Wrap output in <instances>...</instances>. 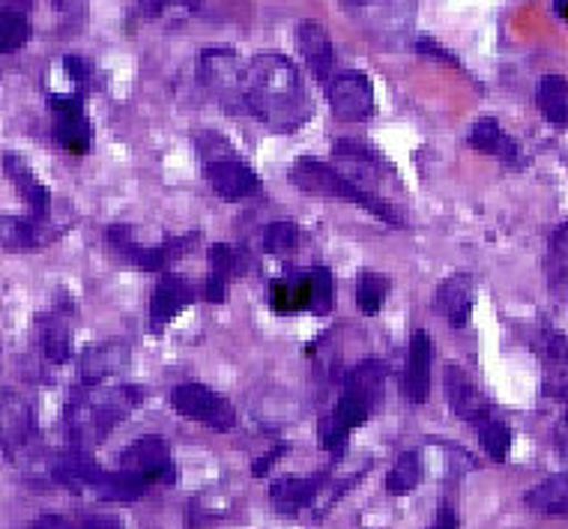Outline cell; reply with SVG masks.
Returning <instances> with one entry per match:
<instances>
[{"instance_id":"6da1fadb","label":"cell","mask_w":568,"mask_h":529,"mask_svg":"<svg viewBox=\"0 0 568 529\" xmlns=\"http://www.w3.org/2000/svg\"><path fill=\"white\" fill-rule=\"evenodd\" d=\"M243 105L273 132H296L312 118L300 69L282 54H257L243 69Z\"/></svg>"},{"instance_id":"7a4b0ae2","label":"cell","mask_w":568,"mask_h":529,"mask_svg":"<svg viewBox=\"0 0 568 529\" xmlns=\"http://www.w3.org/2000/svg\"><path fill=\"white\" fill-rule=\"evenodd\" d=\"M141 401V393L132 386H99V383H84L67 407V425L75 442H99L105 440L111 428L120 419H126L129 410Z\"/></svg>"},{"instance_id":"3957f363","label":"cell","mask_w":568,"mask_h":529,"mask_svg":"<svg viewBox=\"0 0 568 529\" xmlns=\"http://www.w3.org/2000/svg\"><path fill=\"white\" fill-rule=\"evenodd\" d=\"M291 183H294L300 192L312 197H333V201H347V204H356L365 213H372L386 225L404 227V218L395 213L393 204H386L372 192H365L359 183H353L351 176H344L338 167L326 165V162H317V159H300L294 167H291Z\"/></svg>"},{"instance_id":"277c9868","label":"cell","mask_w":568,"mask_h":529,"mask_svg":"<svg viewBox=\"0 0 568 529\" xmlns=\"http://www.w3.org/2000/svg\"><path fill=\"white\" fill-rule=\"evenodd\" d=\"M204 176L206 183L213 186L222 201L227 204H236V201H245V197L261 195V176L245 165L243 159L234 156L227 141H222L216 156L204 159Z\"/></svg>"},{"instance_id":"5b68a950","label":"cell","mask_w":568,"mask_h":529,"mask_svg":"<svg viewBox=\"0 0 568 529\" xmlns=\"http://www.w3.org/2000/svg\"><path fill=\"white\" fill-rule=\"evenodd\" d=\"M195 236H183V240H165L159 245H144L135 240V231L129 225H111L109 227V243L111 248L118 252L120 261H126L129 266L135 269H144V273H159L165 269L168 264H174L176 257L186 252Z\"/></svg>"},{"instance_id":"8992f818","label":"cell","mask_w":568,"mask_h":529,"mask_svg":"<svg viewBox=\"0 0 568 529\" xmlns=\"http://www.w3.org/2000/svg\"><path fill=\"white\" fill-rule=\"evenodd\" d=\"M171 404H174V410L180 413V416H186V419L192 421H201V425H210V428H216V431H227V428H234L236 425V413L234 407H231V401L222 398L219 393H213L204 383L189 380L174 386Z\"/></svg>"},{"instance_id":"52a82bcc","label":"cell","mask_w":568,"mask_h":529,"mask_svg":"<svg viewBox=\"0 0 568 529\" xmlns=\"http://www.w3.org/2000/svg\"><path fill=\"white\" fill-rule=\"evenodd\" d=\"M326 99L335 118L347 123H359L374 114V88L359 69L335 72V79L326 84Z\"/></svg>"},{"instance_id":"ba28073f","label":"cell","mask_w":568,"mask_h":529,"mask_svg":"<svg viewBox=\"0 0 568 529\" xmlns=\"http://www.w3.org/2000/svg\"><path fill=\"white\" fill-rule=\"evenodd\" d=\"M197 75L206 90L216 93L219 102H225V105H231V99L243 102V69L236 67V54L227 45H210L201 51Z\"/></svg>"},{"instance_id":"9c48e42d","label":"cell","mask_w":568,"mask_h":529,"mask_svg":"<svg viewBox=\"0 0 568 529\" xmlns=\"http://www.w3.org/2000/svg\"><path fill=\"white\" fill-rule=\"evenodd\" d=\"M120 467L141 472L150 485H174L176 467L162 437H141L120 455Z\"/></svg>"},{"instance_id":"30bf717a","label":"cell","mask_w":568,"mask_h":529,"mask_svg":"<svg viewBox=\"0 0 568 529\" xmlns=\"http://www.w3.org/2000/svg\"><path fill=\"white\" fill-rule=\"evenodd\" d=\"M432 359H434V344L432 335L425 329H416L407 347V365H404L402 377V393L407 401L425 404L428 393H432Z\"/></svg>"},{"instance_id":"8fae6325","label":"cell","mask_w":568,"mask_h":529,"mask_svg":"<svg viewBox=\"0 0 568 529\" xmlns=\"http://www.w3.org/2000/svg\"><path fill=\"white\" fill-rule=\"evenodd\" d=\"M443 380H446V398H449L455 416H460L464 421H470L476 428H479L481 421L490 419V404L485 401V395L476 389V383L470 380V374L449 365V368L443 372Z\"/></svg>"},{"instance_id":"7c38bea8","label":"cell","mask_w":568,"mask_h":529,"mask_svg":"<svg viewBox=\"0 0 568 529\" xmlns=\"http://www.w3.org/2000/svg\"><path fill=\"white\" fill-rule=\"evenodd\" d=\"M189 303H195V287L174 273L162 275L150 299V329L153 333L165 329V324H171Z\"/></svg>"},{"instance_id":"4fadbf2b","label":"cell","mask_w":568,"mask_h":529,"mask_svg":"<svg viewBox=\"0 0 568 529\" xmlns=\"http://www.w3.org/2000/svg\"><path fill=\"white\" fill-rule=\"evenodd\" d=\"M300 51L305 63L312 69V75L321 84H329L335 79V51L333 40L321 21H303L300 24Z\"/></svg>"},{"instance_id":"5bb4252c","label":"cell","mask_w":568,"mask_h":529,"mask_svg":"<svg viewBox=\"0 0 568 529\" xmlns=\"http://www.w3.org/2000/svg\"><path fill=\"white\" fill-rule=\"evenodd\" d=\"M434 312H440L449 321L452 329H464L470 324L473 312V282L470 275H452L434 291Z\"/></svg>"},{"instance_id":"9a60e30c","label":"cell","mask_w":568,"mask_h":529,"mask_svg":"<svg viewBox=\"0 0 568 529\" xmlns=\"http://www.w3.org/2000/svg\"><path fill=\"white\" fill-rule=\"evenodd\" d=\"M326 472H314V476H282L275 481L270 494L275 500L278 515H296L314 500V494L324 488Z\"/></svg>"},{"instance_id":"2e32d148","label":"cell","mask_w":568,"mask_h":529,"mask_svg":"<svg viewBox=\"0 0 568 529\" xmlns=\"http://www.w3.org/2000/svg\"><path fill=\"white\" fill-rule=\"evenodd\" d=\"M51 476L58 485L72 490L88 488V485H97L102 479V470L97 467V461L90 458L84 449H69L60 451L54 464H51Z\"/></svg>"},{"instance_id":"e0dca14e","label":"cell","mask_w":568,"mask_h":529,"mask_svg":"<svg viewBox=\"0 0 568 529\" xmlns=\"http://www.w3.org/2000/svg\"><path fill=\"white\" fill-rule=\"evenodd\" d=\"M3 174L10 176L12 186L19 189V195L24 197V204L30 206L33 216H49L51 213V192L42 186L37 176L30 174V167L21 162L16 153L3 156Z\"/></svg>"},{"instance_id":"ac0fdd59","label":"cell","mask_w":568,"mask_h":529,"mask_svg":"<svg viewBox=\"0 0 568 529\" xmlns=\"http://www.w3.org/2000/svg\"><path fill=\"white\" fill-rule=\"evenodd\" d=\"M470 147L476 153H485V156H494L506 162V165H515L518 162V144H515V138L506 135L503 126L494 118H481L476 126L470 129Z\"/></svg>"},{"instance_id":"d6986e66","label":"cell","mask_w":568,"mask_h":529,"mask_svg":"<svg viewBox=\"0 0 568 529\" xmlns=\"http://www.w3.org/2000/svg\"><path fill=\"white\" fill-rule=\"evenodd\" d=\"M30 7L33 0H3L0 3V51L16 54L30 40Z\"/></svg>"},{"instance_id":"ffe728a7","label":"cell","mask_w":568,"mask_h":529,"mask_svg":"<svg viewBox=\"0 0 568 529\" xmlns=\"http://www.w3.org/2000/svg\"><path fill=\"white\" fill-rule=\"evenodd\" d=\"M129 363V347L120 342H109V344H97V347H90L81 356V380L84 383H102L111 374H118L123 365Z\"/></svg>"},{"instance_id":"44dd1931","label":"cell","mask_w":568,"mask_h":529,"mask_svg":"<svg viewBox=\"0 0 568 529\" xmlns=\"http://www.w3.org/2000/svg\"><path fill=\"white\" fill-rule=\"evenodd\" d=\"M72 314V308L67 312H54L45 317L40 324V342H42V353L49 356V363L54 365H63L72 359V335H69V324L67 317Z\"/></svg>"},{"instance_id":"7402d4cb","label":"cell","mask_w":568,"mask_h":529,"mask_svg":"<svg viewBox=\"0 0 568 529\" xmlns=\"http://www.w3.org/2000/svg\"><path fill=\"white\" fill-rule=\"evenodd\" d=\"M150 481L135 470H118V472H102V479L97 481V494L105 502H120V506H129L135 502L144 490H148Z\"/></svg>"},{"instance_id":"603a6c76","label":"cell","mask_w":568,"mask_h":529,"mask_svg":"<svg viewBox=\"0 0 568 529\" xmlns=\"http://www.w3.org/2000/svg\"><path fill=\"white\" fill-rule=\"evenodd\" d=\"M536 105L554 126H568V81L562 75H545L536 90Z\"/></svg>"},{"instance_id":"cb8c5ba5","label":"cell","mask_w":568,"mask_h":529,"mask_svg":"<svg viewBox=\"0 0 568 529\" xmlns=\"http://www.w3.org/2000/svg\"><path fill=\"white\" fill-rule=\"evenodd\" d=\"M527 506L545 515H568V476H550L527 494Z\"/></svg>"},{"instance_id":"d4e9b609","label":"cell","mask_w":568,"mask_h":529,"mask_svg":"<svg viewBox=\"0 0 568 529\" xmlns=\"http://www.w3.org/2000/svg\"><path fill=\"white\" fill-rule=\"evenodd\" d=\"M273 308L278 314L308 312V273L287 275L273 285Z\"/></svg>"},{"instance_id":"484cf974","label":"cell","mask_w":568,"mask_h":529,"mask_svg":"<svg viewBox=\"0 0 568 529\" xmlns=\"http://www.w3.org/2000/svg\"><path fill=\"white\" fill-rule=\"evenodd\" d=\"M90 123L84 114H69V118H54V141L72 156H88L90 153Z\"/></svg>"},{"instance_id":"4316f807","label":"cell","mask_w":568,"mask_h":529,"mask_svg":"<svg viewBox=\"0 0 568 529\" xmlns=\"http://www.w3.org/2000/svg\"><path fill=\"white\" fill-rule=\"evenodd\" d=\"M248 269V252L243 245L216 243L210 245V275L222 282H234Z\"/></svg>"},{"instance_id":"83f0119b","label":"cell","mask_w":568,"mask_h":529,"mask_svg":"<svg viewBox=\"0 0 568 529\" xmlns=\"http://www.w3.org/2000/svg\"><path fill=\"white\" fill-rule=\"evenodd\" d=\"M30 431L28 404L3 393V455H10Z\"/></svg>"},{"instance_id":"f1b7e54d","label":"cell","mask_w":568,"mask_h":529,"mask_svg":"<svg viewBox=\"0 0 568 529\" xmlns=\"http://www.w3.org/2000/svg\"><path fill=\"white\" fill-rule=\"evenodd\" d=\"M389 296V278L381 273H359L356 278V305L365 317H374L381 314L383 303Z\"/></svg>"},{"instance_id":"f546056e","label":"cell","mask_w":568,"mask_h":529,"mask_svg":"<svg viewBox=\"0 0 568 529\" xmlns=\"http://www.w3.org/2000/svg\"><path fill=\"white\" fill-rule=\"evenodd\" d=\"M422 479V458L419 451H402V458L395 461V467L389 470V479H386V490L395 494V497H404L410 494Z\"/></svg>"},{"instance_id":"4dcf8cb0","label":"cell","mask_w":568,"mask_h":529,"mask_svg":"<svg viewBox=\"0 0 568 529\" xmlns=\"http://www.w3.org/2000/svg\"><path fill=\"white\" fill-rule=\"evenodd\" d=\"M333 273L326 266H314L308 269V312L312 314H329L333 312Z\"/></svg>"},{"instance_id":"1f68e13d","label":"cell","mask_w":568,"mask_h":529,"mask_svg":"<svg viewBox=\"0 0 568 529\" xmlns=\"http://www.w3.org/2000/svg\"><path fill=\"white\" fill-rule=\"evenodd\" d=\"M479 442H481V449L488 451L494 461H506V455H509V446H511L509 425H503L500 419L481 421Z\"/></svg>"},{"instance_id":"d6a6232c","label":"cell","mask_w":568,"mask_h":529,"mask_svg":"<svg viewBox=\"0 0 568 529\" xmlns=\"http://www.w3.org/2000/svg\"><path fill=\"white\" fill-rule=\"evenodd\" d=\"M300 245V227L294 222H273L264 227V248L270 255H287Z\"/></svg>"},{"instance_id":"836d02e7","label":"cell","mask_w":568,"mask_h":529,"mask_svg":"<svg viewBox=\"0 0 568 529\" xmlns=\"http://www.w3.org/2000/svg\"><path fill=\"white\" fill-rule=\"evenodd\" d=\"M347 428H344L342 421H335L333 416H326L324 421H321V442H324L326 451H333L335 458L342 455L344 446H347Z\"/></svg>"},{"instance_id":"e575fe53","label":"cell","mask_w":568,"mask_h":529,"mask_svg":"<svg viewBox=\"0 0 568 529\" xmlns=\"http://www.w3.org/2000/svg\"><path fill=\"white\" fill-rule=\"evenodd\" d=\"M541 350L548 356L550 363L568 368V338L562 333H541Z\"/></svg>"},{"instance_id":"d590c367","label":"cell","mask_w":568,"mask_h":529,"mask_svg":"<svg viewBox=\"0 0 568 529\" xmlns=\"http://www.w3.org/2000/svg\"><path fill=\"white\" fill-rule=\"evenodd\" d=\"M180 3H186L189 10H197V7H201V0H138V12H141L144 19H159V16H165L171 7H180Z\"/></svg>"},{"instance_id":"8d00e7d4","label":"cell","mask_w":568,"mask_h":529,"mask_svg":"<svg viewBox=\"0 0 568 529\" xmlns=\"http://www.w3.org/2000/svg\"><path fill=\"white\" fill-rule=\"evenodd\" d=\"M63 67H67L69 79L75 81V84H79L81 90L88 88V84H90V72H93V67H90V60L79 58V54H67V58H63Z\"/></svg>"},{"instance_id":"74e56055","label":"cell","mask_w":568,"mask_h":529,"mask_svg":"<svg viewBox=\"0 0 568 529\" xmlns=\"http://www.w3.org/2000/svg\"><path fill=\"white\" fill-rule=\"evenodd\" d=\"M49 109L54 118H69V114H84V99L81 96H49Z\"/></svg>"},{"instance_id":"f35d334b","label":"cell","mask_w":568,"mask_h":529,"mask_svg":"<svg viewBox=\"0 0 568 529\" xmlns=\"http://www.w3.org/2000/svg\"><path fill=\"white\" fill-rule=\"evenodd\" d=\"M416 51H419V54H432V58H437V60H443V63H449V67L460 69V60L452 58L449 51L443 49V45H437L434 40H428V37H422V40L416 42Z\"/></svg>"},{"instance_id":"ab89813d","label":"cell","mask_w":568,"mask_h":529,"mask_svg":"<svg viewBox=\"0 0 568 529\" xmlns=\"http://www.w3.org/2000/svg\"><path fill=\"white\" fill-rule=\"evenodd\" d=\"M284 451H287V442H278V446H275L273 451H266V455H261V458H257V461L252 464V476H257V479H261V476H266V470H270V467H273V464L278 461V458H282Z\"/></svg>"},{"instance_id":"60d3db41","label":"cell","mask_w":568,"mask_h":529,"mask_svg":"<svg viewBox=\"0 0 568 529\" xmlns=\"http://www.w3.org/2000/svg\"><path fill=\"white\" fill-rule=\"evenodd\" d=\"M550 252H554L559 261H568V222H562V225L550 234Z\"/></svg>"},{"instance_id":"b9f144b4","label":"cell","mask_w":568,"mask_h":529,"mask_svg":"<svg viewBox=\"0 0 568 529\" xmlns=\"http://www.w3.org/2000/svg\"><path fill=\"white\" fill-rule=\"evenodd\" d=\"M79 529H120V520L111 515H84L79 520Z\"/></svg>"},{"instance_id":"7bdbcfd3","label":"cell","mask_w":568,"mask_h":529,"mask_svg":"<svg viewBox=\"0 0 568 529\" xmlns=\"http://www.w3.org/2000/svg\"><path fill=\"white\" fill-rule=\"evenodd\" d=\"M30 529H79V527H72L67 518H60V515H42L40 520H33L30 523Z\"/></svg>"},{"instance_id":"ee69618b","label":"cell","mask_w":568,"mask_h":529,"mask_svg":"<svg viewBox=\"0 0 568 529\" xmlns=\"http://www.w3.org/2000/svg\"><path fill=\"white\" fill-rule=\"evenodd\" d=\"M432 529H458V518H455V511L443 509L440 515H437V520H434Z\"/></svg>"},{"instance_id":"f6af8a7d","label":"cell","mask_w":568,"mask_h":529,"mask_svg":"<svg viewBox=\"0 0 568 529\" xmlns=\"http://www.w3.org/2000/svg\"><path fill=\"white\" fill-rule=\"evenodd\" d=\"M554 7H557V16H559V19H566V21H568V0H557Z\"/></svg>"},{"instance_id":"bcb514c9","label":"cell","mask_w":568,"mask_h":529,"mask_svg":"<svg viewBox=\"0 0 568 529\" xmlns=\"http://www.w3.org/2000/svg\"><path fill=\"white\" fill-rule=\"evenodd\" d=\"M351 3H368V0H351Z\"/></svg>"}]
</instances>
